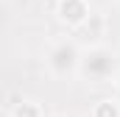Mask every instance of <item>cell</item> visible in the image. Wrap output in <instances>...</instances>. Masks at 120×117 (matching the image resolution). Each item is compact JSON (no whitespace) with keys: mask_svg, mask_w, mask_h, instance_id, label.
I'll use <instances>...</instances> for the list:
<instances>
[{"mask_svg":"<svg viewBox=\"0 0 120 117\" xmlns=\"http://www.w3.org/2000/svg\"><path fill=\"white\" fill-rule=\"evenodd\" d=\"M120 70V58L112 48L106 45H92L81 53V64H78V75L90 84H106L109 78H115Z\"/></svg>","mask_w":120,"mask_h":117,"instance_id":"cell-1","label":"cell"},{"mask_svg":"<svg viewBox=\"0 0 120 117\" xmlns=\"http://www.w3.org/2000/svg\"><path fill=\"white\" fill-rule=\"evenodd\" d=\"M81 48L75 45V39H56L48 50V70L53 78H67L73 73H78V64H81Z\"/></svg>","mask_w":120,"mask_h":117,"instance_id":"cell-2","label":"cell"},{"mask_svg":"<svg viewBox=\"0 0 120 117\" xmlns=\"http://www.w3.org/2000/svg\"><path fill=\"white\" fill-rule=\"evenodd\" d=\"M90 0H56V20L64 28H81L92 17Z\"/></svg>","mask_w":120,"mask_h":117,"instance_id":"cell-3","label":"cell"},{"mask_svg":"<svg viewBox=\"0 0 120 117\" xmlns=\"http://www.w3.org/2000/svg\"><path fill=\"white\" fill-rule=\"evenodd\" d=\"M78 31H81L87 39L98 42V39L106 33V17H103V14H92V17H90V20H87V22H84V25H81Z\"/></svg>","mask_w":120,"mask_h":117,"instance_id":"cell-4","label":"cell"},{"mask_svg":"<svg viewBox=\"0 0 120 117\" xmlns=\"http://www.w3.org/2000/svg\"><path fill=\"white\" fill-rule=\"evenodd\" d=\"M90 117H120V100H115V98L98 100V103L92 106Z\"/></svg>","mask_w":120,"mask_h":117,"instance_id":"cell-5","label":"cell"},{"mask_svg":"<svg viewBox=\"0 0 120 117\" xmlns=\"http://www.w3.org/2000/svg\"><path fill=\"white\" fill-rule=\"evenodd\" d=\"M11 117H45V112L36 100H20L11 106Z\"/></svg>","mask_w":120,"mask_h":117,"instance_id":"cell-6","label":"cell"},{"mask_svg":"<svg viewBox=\"0 0 120 117\" xmlns=\"http://www.w3.org/2000/svg\"><path fill=\"white\" fill-rule=\"evenodd\" d=\"M90 3H98V6H109L112 0H90Z\"/></svg>","mask_w":120,"mask_h":117,"instance_id":"cell-7","label":"cell"},{"mask_svg":"<svg viewBox=\"0 0 120 117\" xmlns=\"http://www.w3.org/2000/svg\"><path fill=\"white\" fill-rule=\"evenodd\" d=\"M59 117H75V114H59Z\"/></svg>","mask_w":120,"mask_h":117,"instance_id":"cell-8","label":"cell"}]
</instances>
